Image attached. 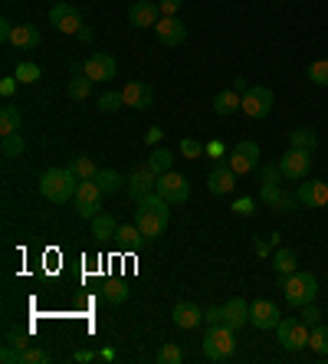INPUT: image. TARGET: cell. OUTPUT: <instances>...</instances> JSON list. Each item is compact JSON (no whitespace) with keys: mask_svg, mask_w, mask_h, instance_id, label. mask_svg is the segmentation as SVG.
<instances>
[{"mask_svg":"<svg viewBox=\"0 0 328 364\" xmlns=\"http://www.w3.org/2000/svg\"><path fill=\"white\" fill-rule=\"evenodd\" d=\"M102 187L95 184V181H79L76 187V197H73V203H76L79 217H85V220H92L95 213L102 210Z\"/></svg>","mask_w":328,"mask_h":364,"instance_id":"8992f818","label":"cell"},{"mask_svg":"<svg viewBox=\"0 0 328 364\" xmlns=\"http://www.w3.org/2000/svg\"><path fill=\"white\" fill-rule=\"evenodd\" d=\"M152 30H154V36H158L164 46H181V43L187 40V26L181 23L177 17H161Z\"/></svg>","mask_w":328,"mask_h":364,"instance_id":"5bb4252c","label":"cell"},{"mask_svg":"<svg viewBox=\"0 0 328 364\" xmlns=\"http://www.w3.org/2000/svg\"><path fill=\"white\" fill-rule=\"evenodd\" d=\"M76 174L69 168H46V174L40 178V194L50 203H66L76 197Z\"/></svg>","mask_w":328,"mask_h":364,"instance_id":"7a4b0ae2","label":"cell"},{"mask_svg":"<svg viewBox=\"0 0 328 364\" xmlns=\"http://www.w3.org/2000/svg\"><path fill=\"white\" fill-rule=\"evenodd\" d=\"M14 26H17V23H10L7 17L0 20V36H4V40H7V43H10V33H14Z\"/></svg>","mask_w":328,"mask_h":364,"instance_id":"816d5d0a","label":"cell"},{"mask_svg":"<svg viewBox=\"0 0 328 364\" xmlns=\"http://www.w3.org/2000/svg\"><path fill=\"white\" fill-rule=\"evenodd\" d=\"M89 92H92V79L85 76V69L73 66V79H69V95H73L76 102H83V99H89Z\"/></svg>","mask_w":328,"mask_h":364,"instance_id":"4316f807","label":"cell"},{"mask_svg":"<svg viewBox=\"0 0 328 364\" xmlns=\"http://www.w3.org/2000/svg\"><path fill=\"white\" fill-rule=\"evenodd\" d=\"M203 322L211 325H227V315H223V305H220V309H207V312H203Z\"/></svg>","mask_w":328,"mask_h":364,"instance_id":"f6af8a7d","label":"cell"},{"mask_svg":"<svg viewBox=\"0 0 328 364\" xmlns=\"http://www.w3.org/2000/svg\"><path fill=\"white\" fill-rule=\"evenodd\" d=\"M14 89H17V76H14V79L4 76V82H0V95H4V99H10V95H14Z\"/></svg>","mask_w":328,"mask_h":364,"instance_id":"681fc988","label":"cell"},{"mask_svg":"<svg viewBox=\"0 0 328 364\" xmlns=\"http://www.w3.org/2000/svg\"><path fill=\"white\" fill-rule=\"evenodd\" d=\"M26 151V141L20 132H14V135H4V141H0V154L4 158H20V154Z\"/></svg>","mask_w":328,"mask_h":364,"instance_id":"836d02e7","label":"cell"},{"mask_svg":"<svg viewBox=\"0 0 328 364\" xmlns=\"http://www.w3.org/2000/svg\"><path fill=\"white\" fill-rule=\"evenodd\" d=\"M227 164H230V171H233L236 178L240 174H253V171L260 168V144L256 141H240V144H233V151L227 154Z\"/></svg>","mask_w":328,"mask_h":364,"instance_id":"5b68a950","label":"cell"},{"mask_svg":"<svg viewBox=\"0 0 328 364\" xmlns=\"http://www.w3.org/2000/svg\"><path fill=\"white\" fill-rule=\"evenodd\" d=\"M95 184L102 187V194L109 197V194H122V187H125L128 181L122 178V174H118V171L105 168V171H99V174H95Z\"/></svg>","mask_w":328,"mask_h":364,"instance_id":"484cf974","label":"cell"},{"mask_svg":"<svg viewBox=\"0 0 328 364\" xmlns=\"http://www.w3.org/2000/svg\"><path fill=\"white\" fill-rule=\"evenodd\" d=\"M7 345H14V348H20V351H26V348H30V335H26L23 328H10V331H7Z\"/></svg>","mask_w":328,"mask_h":364,"instance_id":"ee69618b","label":"cell"},{"mask_svg":"<svg viewBox=\"0 0 328 364\" xmlns=\"http://www.w3.org/2000/svg\"><path fill=\"white\" fill-rule=\"evenodd\" d=\"M154 191H158L161 197L168 203H184L187 197H191V184H187L184 174H177V171H168V174H161L158 184H154Z\"/></svg>","mask_w":328,"mask_h":364,"instance_id":"9c48e42d","label":"cell"},{"mask_svg":"<svg viewBox=\"0 0 328 364\" xmlns=\"http://www.w3.org/2000/svg\"><path fill=\"white\" fill-rule=\"evenodd\" d=\"M177 148H181V154H184L187 161H197V158L203 154V144L197 141V138H181V144H177Z\"/></svg>","mask_w":328,"mask_h":364,"instance_id":"f35d334b","label":"cell"},{"mask_svg":"<svg viewBox=\"0 0 328 364\" xmlns=\"http://www.w3.org/2000/svg\"><path fill=\"white\" fill-rule=\"evenodd\" d=\"M128 20H132V26H154L161 20L158 0H135L128 7Z\"/></svg>","mask_w":328,"mask_h":364,"instance_id":"e0dca14e","label":"cell"},{"mask_svg":"<svg viewBox=\"0 0 328 364\" xmlns=\"http://www.w3.org/2000/svg\"><path fill=\"white\" fill-rule=\"evenodd\" d=\"M158 7H161V17H177L181 0H158Z\"/></svg>","mask_w":328,"mask_h":364,"instance_id":"7dc6e473","label":"cell"},{"mask_svg":"<svg viewBox=\"0 0 328 364\" xmlns=\"http://www.w3.org/2000/svg\"><path fill=\"white\" fill-rule=\"evenodd\" d=\"M99 355H92V351H76L73 355V361H79V364H89V361H95Z\"/></svg>","mask_w":328,"mask_h":364,"instance_id":"f5cc1de1","label":"cell"},{"mask_svg":"<svg viewBox=\"0 0 328 364\" xmlns=\"http://www.w3.org/2000/svg\"><path fill=\"white\" fill-rule=\"evenodd\" d=\"M181 358H184V351H181V348H177L174 341H168V345H164V348L158 351V358H154V361H158V364H177Z\"/></svg>","mask_w":328,"mask_h":364,"instance_id":"ab89813d","label":"cell"},{"mask_svg":"<svg viewBox=\"0 0 328 364\" xmlns=\"http://www.w3.org/2000/svg\"><path fill=\"white\" fill-rule=\"evenodd\" d=\"M148 168H152L158 178L161 174H168V171H174V151H171V148H158V151H152Z\"/></svg>","mask_w":328,"mask_h":364,"instance_id":"f1b7e54d","label":"cell"},{"mask_svg":"<svg viewBox=\"0 0 328 364\" xmlns=\"http://www.w3.org/2000/svg\"><path fill=\"white\" fill-rule=\"evenodd\" d=\"M315 296H319V279H315L312 272L295 269L282 279V299H286L289 305H295V309L315 302Z\"/></svg>","mask_w":328,"mask_h":364,"instance_id":"3957f363","label":"cell"},{"mask_svg":"<svg viewBox=\"0 0 328 364\" xmlns=\"http://www.w3.org/2000/svg\"><path fill=\"white\" fill-rule=\"evenodd\" d=\"M309 348L319 358H328V325H315L309 331Z\"/></svg>","mask_w":328,"mask_h":364,"instance_id":"e575fe53","label":"cell"},{"mask_svg":"<svg viewBox=\"0 0 328 364\" xmlns=\"http://www.w3.org/2000/svg\"><path fill=\"white\" fill-rule=\"evenodd\" d=\"M171 318H174L177 328H197V325L203 322V312L194 302H177L174 312H171Z\"/></svg>","mask_w":328,"mask_h":364,"instance_id":"44dd1931","label":"cell"},{"mask_svg":"<svg viewBox=\"0 0 328 364\" xmlns=\"http://www.w3.org/2000/svg\"><path fill=\"white\" fill-rule=\"evenodd\" d=\"M20 355H23L20 348L7 345V348H4V351H0V361H4V364H20Z\"/></svg>","mask_w":328,"mask_h":364,"instance_id":"c3c4849f","label":"cell"},{"mask_svg":"<svg viewBox=\"0 0 328 364\" xmlns=\"http://www.w3.org/2000/svg\"><path fill=\"white\" fill-rule=\"evenodd\" d=\"M40 76H43V69L36 66V63H20V66H17V79H20V82H23V85L36 82V79H40Z\"/></svg>","mask_w":328,"mask_h":364,"instance_id":"60d3db41","label":"cell"},{"mask_svg":"<svg viewBox=\"0 0 328 364\" xmlns=\"http://www.w3.org/2000/svg\"><path fill=\"white\" fill-rule=\"evenodd\" d=\"M83 69L92 82H109V79H115L118 63H115V56H109V53H92V56L83 63Z\"/></svg>","mask_w":328,"mask_h":364,"instance_id":"4fadbf2b","label":"cell"},{"mask_svg":"<svg viewBox=\"0 0 328 364\" xmlns=\"http://www.w3.org/2000/svg\"><path fill=\"white\" fill-rule=\"evenodd\" d=\"M233 89H236V92H246L250 85H246V79H236V82H233Z\"/></svg>","mask_w":328,"mask_h":364,"instance_id":"11a10c76","label":"cell"},{"mask_svg":"<svg viewBox=\"0 0 328 364\" xmlns=\"http://www.w3.org/2000/svg\"><path fill=\"white\" fill-rule=\"evenodd\" d=\"M250 322L256 325V328H276L279 322H282V315H279V305L273 302V299H253L250 302Z\"/></svg>","mask_w":328,"mask_h":364,"instance_id":"7c38bea8","label":"cell"},{"mask_svg":"<svg viewBox=\"0 0 328 364\" xmlns=\"http://www.w3.org/2000/svg\"><path fill=\"white\" fill-rule=\"evenodd\" d=\"M125 105V99H122V92H102L99 95V112H105V115H112V112H118Z\"/></svg>","mask_w":328,"mask_h":364,"instance_id":"74e56055","label":"cell"},{"mask_svg":"<svg viewBox=\"0 0 328 364\" xmlns=\"http://www.w3.org/2000/svg\"><path fill=\"white\" fill-rule=\"evenodd\" d=\"M279 331V345L286 348V351H299V348L309 345V325L302 322V318H282V322L276 325Z\"/></svg>","mask_w":328,"mask_h":364,"instance_id":"52a82bcc","label":"cell"},{"mask_svg":"<svg viewBox=\"0 0 328 364\" xmlns=\"http://www.w3.org/2000/svg\"><path fill=\"white\" fill-rule=\"evenodd\" d=\"M233 210L240 213V217H246V213H253V200H250V197H243V200H236V203H233Z\"/></svg>","mask_w":328,"mask_h":364,"instance_id":"f907efd6","label":"cell"},{"mask_svg":"<svg viewBox=\"0 0 328 364\" xmlns=\"http://www.w3.org/2000/svg\"><path fill=\"white\" fill-rule=\"evenodd\" d=\"M158 138H161V128H152V132H148V135H144V141L152 144V141H158Z\"/></svg>","mask_w":328,"mask_h":364,"instance_id":"db71d44e","label":"cell"},{"mask_svg":"<svg viewBox=\"0 0 328 364\" xmlns=\"http://www.w3.org/2000/svg\"><path fill=\"white\" fill-rule=\"evenodd\" d=\"M115 230H118V220L112 217V213H95V217H92V237L115 240Z\"/></svg>","mask_w":328,"mask_h":364,"instance_id":"83f0119b","label":"cell"},{"mask_svg":"<svg viewBox=\"0 0 328 364\" xmlns=\"http://www.w3.org/2000/svg\"><path fill=\"white\" fill-rule=\"evenodd\" d=\"M20 132V109L17 105H4L0 109V135H14Z\"/></svg>","mask_w":328,"mask_h":364,"instance_id":"1f68e13d","label":"cell"},{"mask_svg":"<svg viewBox=\"0 0 328 364\" xmlns=\"http://www.w3.org/2000/svg\"><path fill=\"white\" fill-rule=\"evenodd\" d=\"M260 200L266 203V207H273V210H292L295 203H299V197H289L286 191H282V184H263Z\"/></svg>","mask_w":328,"mask_h":364,"instance_id":"ffe728a7","label":"cell"},{"mask_svg":"<svg viewBox=\"0 0 328 364\" xmlns=\"http://www.w3.org/2000/svg\"><path fill=\"white\" fill-rule=\"evenodd\" d=\"M69 171L76 174V181H95V174H99L95 161H92V158H85V154L73 158V161H69Z\"/></svg>","mask_w":328,"mask_h":364,"instance_id":"4dcf8cb0","label":"cell"},{"mask_svg":"<svg viewBox=\"0 0 328 364\" xmlns=\"http://www.w3.org/2000/svg\"><path fill=\"white\" fill-rule=\"evenodd\" d=\"M50 23L59 33H79L83 30V14L73 4H53L50 7Z\"/></svg>","mask_w":328,"mask_h":364,"instance_id":"8fae6325","label":"cell"},{"mask_svg":"<svg viewBox=\"0 0 328 364\" xmlns=\"http://www.w3.org/2000/svg\"><path fill=\"white\" fill-rule=\"evenodd\" d=\"M223 315H227V325L230 328H243L246 322H250V302L246 299H230L227 305H223Z\"/></svg>","mask_w":328,"mask_h":364,"instance_id":"603a6c76","label":"cell"},{"mask_svg":"<svg viewBox=\"0 0 328 364\" xmlns=\"http://www.w3.org/2000/svg\"><path fill=\"white\" fill-rule=\"evenodd\" d=\"M315 144H319V135H315L312 128H295V132H289V148L315 151Z\"/></svg>","mask_w":328,"mask_h":364,"instance_id":"f546056e","label":"cell"},{"mask_svg":"<svg viewBox=\"0 0 328 364\" xmlns=\"http://www.w3.org/2000/svg\"><path fill=\"white\" fill-rule=\"evenodd\" d=\"M299 318H302L305 325H309V328H315V325H322V312H319V305L315 302H309V305H302V309H299Z\"/></svg>","mask_w":328,"mask_h":364,"instance_id":"b9f144b4","label":"cell"},{"mask_svg":"<svg viewBox=\"0 0 328 364\" xmlns=\"http://www.w3.org/2000/svg\"><path fill=\"white\" fill-rule=\"evenodd\" d=\"M236 351V338L230 325H213L207 335H203V358L207 361H230Z\"/></svg>","mask_w":328,"mask_h":364,"instance_id":"277c9868","label":"cell"},{"mask_svg":"<svg viewBox=\"0 0 328 364\" xmlns=\"http://www.w3.org/2000/svg\"><path fill=\"white\" fill-rule=\"evenodd\" d=\"M207 187H211V194H217V197H223V194H230L236 187V174L230 171V164L227 161H220L217 168L207 174Z\"/></svg>","mask_w":328,"mask_h":364,"instance_id":"ac0fdd59","label":"cell"},{"mask_svg":"<svg viewBox=\"0 0 328 364\" xmlns=\"http://www.w3.org/2000/svg\"><path fill=\"white\" fill-rule=\"evenodd\" d=\"M102 296L109 299L112 305H122L128 299V286L122 279H109V282H105V289H102Z\"/></svg>","mask_w":328,"mask_h":364,"instance_id":"d590c367","label":"cell"},{"mask_svg":"<svg viewBox=\"0 0 328 364\" xmlns=\"http://www.w3.org/2000/svg\"><path fill=\"white\" fill-rule=\"evenodd\" d=\"M158 184V174H154L152 168H148V164H144V168H135L132 171V178H128V184H125V191H128V197H132V200H142L144 194H152V187Z\"/></svg>","mask_w":328,"mask_h":364,"instance_id":"9a60e30c","label":"cell"},{"mask_svg":"<svg viewBox=\"0 0 328 364\" xmlns=\"http://www.w3.org/2000/svg\"><path fill=\"white\" fill-rule=\"evenodd\" d=\"M10 46H17V50H36V46H40V30H36L33 23H17L14 33H10Z\"/></svg>","mask_w":328,"mask_h":364,"instance_id":"7402d4cb","label":"cell"},{"mask_svg":"<svg viewBox=\"0 0 328 364\" xmlns=\"http://www.w3.org/2000/svg\"><path fill=\"white\" fill-rule=\"evenodd\" d=\"M115 240H118V246H125V250H142V246L148 243V237L138 230V223H118Z\"/></svg>","mask_w":328,"mask_h":364,"instance_id":"cb8c5ba5","label":"cell"},{"mask_svg":"<svg viewBox=\"0 0 328 364\" xmlns=\"http://www.w3.org/2000/svg\"><path fill=\"white\" fill-rule=\"evenodd\" d=\"M279 181H282L279 164H266V168H263V184H279Z\"/></svg>","mask_w":328,"mask_h":364,"instance_id":"bcb514c9","label":"cell"},{"mask_svg":"<svg viewBox=\"0 0 328 364\" xmlns=\"http://www.w3.org/2000/svg\"><path fill=\"white\" fill-rule=\"evenodd\" d=\"M213 112H217V115L243 112V95L236 92V89H223V92H217V99H213Z\"/></svg>","mask_w":328,"mask_h":364,"instance_id":"d4e9b609","label":"cell"},{"mask_svg":"<svg viewBox=\"0 0 328 364\" xmlns=\"http://www.w3.org/2000/svg\"><path fill=\"white\" fill-rule=\"evenodd\" d=\"M273 89H266V85H250L243 92V112L250 115V119H266L273 112Z\"/></svg>","mask_w":328,"mask_h":364,"instance_id":"30bf717a","label":"cell"},{"mask_svg":"<svg viewBox=\"0 0 328 364\" xmlns=\"http://www.w3.org/2000/svg\"><path fill=\"white\" fill-rule=\"evenodd\" d=\"M122 99H125L128 109H148V105H152V99H154V92H152V85H148V82L135 79V82H128L125 89H122Z\"/></svg>","mask_w":328,"mask_h":364,"instance_id":"d6986e66","label":"cell"},{"mask_svg":"<svg viewBox=\"0 0 328 364\" xmlns=\"http://www.w3.org/2000/svg\"><path fill=\"white\" fill-rule=\"evenodd\" d=\"M309 168H312V151H302V148H289L279 161V171L286 181H305L309 178Z\"/></svg>","mask_w":328,"mask_h":364,"instance_id":"ba28073f","label":"cell"},{"mask_svg":"<svg viewBox=\"0 0 328 364\" xmlns=\"http://www.w3.org/2000/svg\"><path fill=\"white\" fill-rule=\"evenodd\" d=\"M273 269H276L279 276H289V272H295V253H292V250L279 246L276 253H273Z\"/></svg>","mask_w":328,"mask_h":364,"instance_id":"d6a6232c","label":"cell"},{"mask_svg":"<svg viewBox=\"0 0 328 364\" xmlns=\"http://www.w3.org/2000/svg\"><path fill=\"white\" fill-rule=\"evenodd\" d=\"M171 220V210H168V200L154 191V194H144L138 200V210H135V223L148 240H158L164 230H168Z\"/></svg>","mask_w":328,"mask_h":364,"instance_id":"6da1fadb","label":"cell"},{"mask_svg":"<svg viewBox=\"0 0 328 364\" xmlns=\"http://www.w3.org/2000/svg\"><path fill=\"white\" fill-rule=\"evenodd\" d=\"M299 203H305V207H328V184L319 178H305V184H299Z\"/></svg>","mask_w":328,"mask_h":364,"instance_id":"2e32d148","label":"cell"},{"mask_svg":"<svg viewBox=\"0 0 328 364\" xmlns=\"http://www.w3.org/2000/svg\"><path fill=\"white\" fill-rule=\"evenodd\" d=\"M309 82L319 85V89H328V60L309 63Z\"/></svg>","mask_w":328,"mask_h":364,"instance_id":"8d00e7d4","label":"cell"},{"mask_svg":"<svg viewBox=\"0 0 328 364\" xmlns=\"http://www.w3.org/2000/svg\"><path fill=\"white\" fill-rule=\"evenodd\" d=\"M46 361H50V355L43 348H26L23 355H20V364H46Z\"/></svg>","mask_w":328,"mask_h":364,"instance_id":"7bdbcfd3","label":"cell"}]
</instances>
